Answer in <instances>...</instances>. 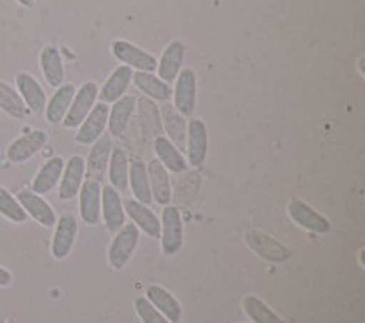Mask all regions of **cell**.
<instances>
[{"instance_id":"1","label":"cell","mask_w":365,"mask_h":323,"mask_svg":"<svg viewBox=\"0 0 365 323\" xmlns=\"http://www.w3.org/2000/svg\"><path fill=\"white\" fill-rule=\"evenodd\" d=\"M139 243V228L133 223H126L119 232L113 234V240L108 249V263L112 269L120 270L128 265Z\"/></svg>"},{"instance_id":"2","label":"cell","mask_w":365,"mask_h":323,"mask_svg":"<svg viewBox=\"0 0 365 323\" xmlns=\"http://www.w3.org/2000/svg\"><path fill=\"white\" fill-rule=\"evenodd\" d=\"M175 86L172 90L174 103L172 106L181 113L182 117H192L195 112V103H197V77L192 68H182L175 77Z\"/></svg>"},{"instance_id":"3","label":"cell","mask_w":365,"mask_h":323,"mask_svg":"<svg viewBox=\"0 0 365 323\" xmlns=\"http://www.w3.org/2000/svg\"><path fill=\"white\" fill-rule=\"evenodd\" d=\"M161 250L165 256H175L182 249V217L178 207L166 205L161 214Z\"/></svg>"},{"instance_id":"4","label":"cell","mask_w":365,"mask_h":323,"mask_svg":"<svg viewBox=\"0 0 365 323\" xmlns=\"http://www.w3.org/2000/svg\"><path fill=\"white\" fill-rule=\"evenodd\" d=\"M112 53L117 61H120L132 70L154 73L155 68H158V58L154 55L139 48V46L132 44V42L125 41V39H117L112 42Z\"/></svg>"},{"instance_id":"5","label":"cell","mask_w":365,"mask_h":323,"mask_svg":"<svg viewBox=\"0 0 365 323\" xmlns=\"http://www.w3.org/2000/svg\"><path fill=\"white\" fill-rule=\"evenodd\" d=\"M97 99H99V86L93 81H88L83 86L77 88L73 101L70 104V110H68L66 117L63 119V125L66 128H77L86 119L88 113L91 112V108L96 106Z\"/></svg>"},{"instance_id":"6","label":"cell","mask_w":365,"mask_h":323,"mask_svg":"<svg viewBox=\"0 0 365 323\" xmlns=\"http://www.w3.org/2000/svg\"><path fill=\"white\" fill-rule=\"evenodd\" d=\"M245 243L249 245L256 256L270 261V263H283V261L291 260L292 256V252L287 249L285 245L279 243L278 240H274L269 234L262 232V230H256V228L245 234Z\"/></svg>"},{"instance_id":"7","label":"cell","mask_w":365,"mask_h":323,"mask_svg":"<svg viewBox=\"0 0 365 323\" xmlns=\"http://www.w3.org/2000/svg\"><path fill=\"white\" fill-rule=\"evenodd\" d=\"M79 221L71 212H64L55 223V232L51 237V256L55 260H66L73 250L75 240H77Z\"/></svg>"},{"instance_id":"8","label":"cell","mask_w":365,"mask_h":323,"mask_svg":"<svg viewBox=\"0 0 365 323\" xmlns=\"http://www.w3.org/2000/svg\"><path fill=\"white\" fill-rule=\"evenodd\" d=\"M287 214H289V217L296 225H299V227L309 230V232L327 234L331 230V221L325 215L319 214V212H316L311 205H307L305 201H302L298 198L289 201V205H287Z\"/></svg>"},{"instance_id":"9","label":"cell","mask_w":365,"mask_h":323,"mask_svg":"<svg viewBox=\"0 0 365 323\" xmlns=\"http://www.w3.org/2000/svg\"><path fill=\"white\" fill-rule=\"evenodd\" d=\"M46 143H48V133L44 130H31V132L24 133L13 143H9L8 150H6V158L13 165H22V163L35 158L44 148Z\"/></svg>"},{"instance_id":"10","label":"cell","mask_w":365,"mask_h":323,"mask_svg":"<svg viewBox=\"0 0 365 323\" xmlns=\"http://www.w3.org/2000/svg\"><path fill=\"white\" fill-rule=\"evenodd\" d=\"M101 215H103V221L110 234L119 232L126 225L123 198H120V192H117L112 185H104L101 188Z\"/></svg>"},{"instance_id":"11","label":"cell","mask_w":365,"mask_h":323,"mask_svg":"<svg viewBox=\"0 0 365 323\" xmlns=\"http://www.w3.org/2000/svg\"><path fill=\"white\" fill-rule=\"evenodd\" d=\"M108 104L104 103H99L91 108V112L81 123L79 130L75 133V143H79V145L84 146L93 145L106 132V128H108Z\"/></svg>"},{"instance_id":"12","label":"cell","mask_w":365,"mask_h":323,"mask_svg":"<svg viewBox=\"0 0 365 323\" xmlns=\"http://www.w3.org/2000/svg\"><path fill=\"white\" fill-rule=\"evenodd\" d=\"M187 163L188 166H201L208 155V128L205 121L190 119L187 126Z\"/></svg>"},{"instance_id":"13","label":"cell","mask_w":365,"mask_h":323,"mask_svg":"<svg viewBox=\"0 0 365 323\" xmlns=\"http://www.w3.org/2000/svg\"><path fill=\"white\" fill-rule=\"evenodd\" d=\"M86 175V161L81 155H71L68 161H64V170L61 175V185H58V199L70 201L79 194L81 187Z\"/></svg>"},{"instance_id":"14","label":"cell","mask_w":365,"mask_h":323,"mask_svg":"<svg viewBox=\"0 0 365 323\" xmlns=\"http://www.w3.org/2000/svg\"><path fill=\"white\" fill-rule=\"evenodd\" d=\"M126 215H128L132 223L135 225L139 230L146 234L152 240H158L161 236V220H159L155 212L145 203H139L137 199H126L123 201Z\"/></svg>"},{"instance_id":"15","label":"cell","mask_w":365,"mask_h":323,"mask_svg":"<svg viewBox=\"0 0 365 323\" xmlns=\"http://www.w3.org/2000/svg\"><path fill=\"white\" fill-rule=\"evenodd\" d=\"M17 199L19 203L22 205V208H24L26 214L29 217H34L38 225H42L46 228L55 227V223H57V214H55L53 207L46 201L44 195L35 194L34 190H21Z\"/></svg>"},{"instance_id":"16","label":"cell","mask_w":365,"mask_h":323,"mask_svg":"<svg viewBox=\"0 0 365 323\" xmlns=\"http://www.w3.org/2000/svg\"><path fill=\"white\" fill-rule=\"evenodd\" d=\"M90 153L86 159V174L90 179H96L101 183L106 170H108L110 155H112L113 143L110 133H103L93 145H90Z\"/></svg>"},{"instance_id":"17","label":"cell","mask_w":365,"mask_h":323,"mask_svg":"<svg viewBox=\"0 0 365 323\" xmlns=\"http://www.w3.org/2000/svg\"><path fill=\"white\" fill-rule=\"evenodd\" d=\"M101 183L96 179H84L79 190V214L86 225H97L101 221Z\"/></svg>"},{"instance_id":"18","label":"cell","mask_w":365,"mask_h":323,"mask_svg":"<svg viewBox=\"0 0 365 323\" xmlns=\"http://www.w3.org/2000/svg\"><path fill=\"white\" fill-rule=\"evenodd\" d=\"M15 84H17L19 96L24 101L26 108H28L31 113H42L46 108V103H48V97H46L44 88L41 86L37 79H35L31 73H22L17 75L15 79Z\"/></svg>"},{"instance_id":"19","label":"cell","mask_w":365,"mask_h":323,"mask_svg":"<svg viewBox=\"0 0 365 323\" xmlns=\"http://www.w3.org/2000/svg\"><path fill=\"white\" fill-rule=\"evenodd\" d=\"M182 63H185V44L181 41H172L158 61V68H155L158 77L166 84L174 83L179 71L182 70Z\"/></svg>"},{"instance_id":"20","label":"cell","mask_w":365,"mask_h":323,"mask_svg":"<svg viewBox=\"0 0 365 323\" xmlns=\"http://www.w3.org/2000/svg\"><path fill=\"white\" fill-rule=\"evenodd\" d=\"M133 71L132 68L120 64L115 70L110 73V77L106 79V83L103 84V88H99V99L104 104H113L115 101H119L120 97L126 96L130 84H132Z\"/></svg>"},{"instance_id":"21","label":"cell","mask_w":365,"mask_h":323,"mask_svg":"<svg viewBox=\"0 0 365 323\" xmlns=\"http://www.w3.org/2000/svg\"><path fill=\"white\" fill-rule=\"evenodd\" d=\"M146 170H148L152 199H155V203L163 205V207L170 205L174 194H172V183L168 170L158 159H152V161L146 163Z\"/></svg>"},{"instance_id":"22","label":"cell","mask_w":365,"mask_h":323,"mask_svg":"<svg viewBox=\"0 0 365 323\" xmlns=\"http://www.w3.org/2000/svg\"><path fill=\"white\" fill-rule=\"evenodd\" d=\"M146 299L165 316L170 323H179L182 316V307L179 299L174 294H170L165 287L161 285H150L146 289Z\"/></svg>"},{"instance_id":"23","label":"cell","mask_w":365,"mask_h":323,"mask_svg":"<svg viewBox=\"0 0 365 323\" xmlns=\"http://www.w3.org/2000/svg\"><path fill=\"white\" fill-rule=\"evenodd\" d=\"M154 152L158 155V161L165 166L166 170L172 174H181V172L188 170L187 158L182 155L181 150L174 145V143L165 135H159L154 139Z\"/></svg>"},{"instance_id":"24","label":"cell","mask_w":365,"mask_h":323,"mask_svg":"<svg viewBox=\"0 0 365 323\" xmlns=\"http://www.w3.org/2000/svg\"><path fill=\"white\" fill-rule=\"evenodd\" d=\"M75 91H77V88H75L73 83H64L58 88H55L53 96H51V99L46 103V108H44L48 123H51V125L63 123L68 110H70V104L71 101H73Z\"/></svg>"},{"instance_id":"25","label":"cell","mask_w":365,"mask_h":323,"mask_svg":"<svg viewBox=\"0 0 365 323\" xmlns=\"http://www.w3.org/2000/svg\"><path fill=\"white\" fill-rule=\"evenodd\" d=\"M135 103H137V97L125 96L112 104V108H110V112H108L110 135L119 137L128 130L130 121H132L133 113H135Z\"/></svg>"},{"instance_id":"26","label":"cell","mask_w":365,"mask_h":323,"mask_svg":"<svg viewBox=\"0 0 365 323\" xmlns=\"http://www.w3.org/2000/svg\"><path fill=\"white\" fill-rule=\"evenodd\" d=\"M132 83L135 84V88L141 91L143 96L155 101V103H166L172 97L170 84H166L165 81L159 79L158 75L150 73V71H135Z\"/></svg>"},{"instance_id":"27","label":"cell","mask_w":365,"mask_h":323,"mask_svg":"<svg viewBox=\"0 0 365 323\" xmlns=\"http://www.w3.org/2000/svg\"><path fill=\"white\" fill-rule=\"evenodd\" d=\"M64 170V159L61 155H55L50 158L44 165L41 166V170L37 172L34 179V185H31V190L38 195L50 194L55 187L61 181V175Z\"/></svg>"},{"instance_id":"28","label":"cell","mask_w":365,"mask_h":323,"mask_svg":"<svg viewBox=\"0 0 365 323\" xmlns=\"http://www.w3.org/2000/svg\"><path fill=\"white\" fill-rule=\"evenodd\" d=\"M41 71L46 83L51 88H58L64 84V61L57 46H44L41 51Z\"/></svg>"},{"instance_id":"29","label":"cell","mask_w":365,"mask_h":323,"mask_svg":"<svg viewBox=\"0 0 365 323\" xmlns=\"http://www.w3.org/2000/svg\"><path fill=\"white\" fill-rule=\"evenodd\" d=\"M128 187L132 188L133 199L139 203L150 205L152 203V190H150V179L148 170H146V163L139 158L130 159V170H128Z\"/></svg>"},{"instance_id":"30","label":"cell","mask_w":365,"mask_h":323,"mask_svg":"<svg viewBox=\"0 0 365 323\" xmlns=\"http://www.w3.org/2000/svg\"><path fill=\"white\" fill-rule=\"evenodd\" d=\"M161 119L163 132L168 135V139H170L178 148H182V146H185V141H187V117H182L172 104L165 103L161 108Z\"/></svg>"},{"instance_id":"31","label":"cell","mask_w":365,"mask_h":323,"mask_svg":"<svg viewBox=\"0 0 365 323\" xmlns=\"http://www.w3.org/2000/svg\"><path fill=\"white\" fill-rule=\"evenodd\" d=\"M135 110L141 117V123H143V128L146 130V133L150 135L159 137L163 135V119H161V108L155 101L148 99V97H139L135 103Z\"/></svg>"},{"instance_id":"32","label":"cell","mask_w":365,"mask_h":323,"mask_svg":"<svg viewBox=\"0 0 365 323\" xmlns=\"http://www.w3.org/2000/svg\"><path fill=\"white\" fill-rule=\"evenodd\" d=\"M128 170H130V158L123 148L113 146L112 155L108 163V179L110 185L117 192H125L128 188Z\"/></svg>"},{"instance_id":"33","label":"cell","mask_w":365,"mask_h":323,"mask_svg":"<svg viewBox=\"0 0 365 323\" xmlns=\"http://www.w3.org/2000/svg\"><path fill=\"white\" fill-rule=\"evenodd\" d=\"M0 110L13 119H24L29 113L19 91L4 81H0Z\"/></svg>"},{"instance_id":"34","label":"cell","mask_w":365,"mask_h":323,"mask_svg":"<svg viewBox=\"0 0 365 323\" xmlns=\"http://www.w3.org/2000/svg\"><path fill=\"white\" fill-rule=\"evenodd\" d=\"M243 311L254 323H285L276 312L257 296L249 294L243 299Z\"/></svg>"},{"instance_id":"35","label":"cell","mask_w":365,"mask_h":323,"mask_svg":"<svg viewBox=\"0 0 365 323\" xmlns=\"http://www.w3.org/2000/svg\"><path fill=\"white\" fill-rule=\"evenodd\" d=\"M0 215H4L8 221L19 225L26 223V220H28V214L19 203V199L11 192L6 190L4 187H0Z\"/></svg>"},{"instance_id":"36","label":"cell","mask_w":365,"mask_h":323,"mask_svg":"<svg viewBox=\"0 0 365 323\" xmlns=\"http://www.w3.org/2000/svg\"><path fill=\"white\" fill-rule=\"evenodd\" d=\"M133 307H135L137 316L141 318L143 323H170L165 316L161 314V312L158 311V309H155L154 305H152V303L148 302V299L145 298V296L137 298L135 303H133Z\"/></svg>"},{"instance_id":"37","label":"cell","mask_w":365,"mask_h":323,"mask_svg":"<svg viewBox=\"0 0 365 323\" xmlns=\"http://www.w3.org/2000/svg\"><path fill=\"white\" fill-rule=\"evenodd\" d=\"M13 282V276L9 270H6L4 267H0V287H8L11 285Z\"/></svg>"},{"instance_id":"38","label":"cell","mask_w":365,"mask_h":323,"mask_svg":"<svg viewBox=\"0 0 365 323\" xmlns=\"http://www.w3.org/2000/svg\"><path fill=\"white\" fill-rule=\"evenodd\" d=\"M17 2L22 6V8H34L37 0H17Z\"/></svg>"},{"instance_id":"39","label":"cell","mask_w":365,"mask_h":323,"mask_svg":"<svg viewBox=\"0 0 365 323\" xmlns=\"http://www.w3.org/2000/svg\"><path fill=\"white\" fill-rule=\"evenodd\" d=\"M0 323H9V322H0Z\"/></svg>"}]
</instances>
